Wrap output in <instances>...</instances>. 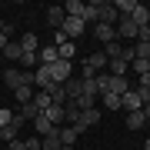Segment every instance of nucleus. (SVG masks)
Listing matches in <instances>:
<instances>
[{
    "label": "nucleus",
    "instance_id": "f257e3e1",
    "mask_svg": "<svg viewBox=\"0 0 150 150\" xmlns=\"http://www.w3.org/2000/svg\"><path fill=\"white\" fill-rule=\"evenodd\" d=\"M4 87H7V90L33 87V70H23V67H10V70H4Z\"/></svg>",
    "mask_w": 150,
    "mask_h": 150
},
{
    "label": "nucleus",
    "instance_id": "f03ea898",
    "mask_svg": "<svg viewBox=\"0 0 150 150\" xmlns=\"http://www.w3.org/2000/svg\"><path fill=\"white\" fill-rule=\"evenodd\" d=\"M120 13L113 10V0H97V23H110V27H117Z\"/></svg>",
    "mask_w": 150,
    "mask_h": 150
},
{
    "label": "nucleus",
    "instance_id": "7ed1b4c3",
    "mask_svg": "<svg viewBox=\"0 0 150 150\" xmlns=\"http://www.w3.org/2000/svg\"><path fill=\"white\" fill-rule=\"evenodd\" d=\"M33 87H40V90H50L54 87V70H50V64H40L33 70Z\"/></svg>",
    "mask_w": 150,
    "mask_h": 150
},
{
    "label": "nucleus",
    "instance_id": "20e7f679",
    "mask_svg": "<svg viewBox=\"0 0 150 150\" xmlns=\"http://www.w3.org/2000/svg\"><path fill=\"white\" fill-rule=\"evenodd\" d=\"M83 30H87V23L80 20V17H67V20H64V27H60V33H64L67 40H74V37H83Z\"/></svg>",
    "mask_w": 150,
    "mask_h": 150
},
{
    "label": "nucleus",
    "instance_id": "39448f33",
    "mask_svg": "<svg viewBox=\"0 0 150 150\" xmlns=\"http://www.w3.org/2000/svg\"><path fill=\"white\" fill-rule=\"evenodd\" d=\"M100 117H103V113L97 110V107H90V110L80 113V120H77V123H70V127H77V134H83V130H90L93 123H100Z\"/></svg>",
    "mask_w": 150,
    "mask_h": 150
},
{
    "label": "nucleus",
    "instance_id": "423d86ee",
    "mask_svg": "<svg viewBox=\"0 0 150 150\" xmlns=\"http://www.w3.org/2000/svg\"><path fill=\"white\" fill-rule=\"evenodd\" d=\"M137 23L134 20H127V17H120L117 20V40H130V43H137Z\"/></svg>",
    "mask_w": 150,
    "mask_h": 150
},
{
    "label": "nucleus",
    "instance_id": "0eeeda50",
    "mask_svg": "<svg viewBox=\"0 0 150 150\" xmlns=\"http://www.w3.org/2000/svg\"><path fill=\"white\" fill-rule=\"evenodd\" d=\"M50 70H54V83H67L70 77H74L70 60H54V64H50Z\"/></svg>",
    "mask_w": 150,
    "mask_h": 150
},
{
    "label": "nucleus",
    "instance_id": "6e6552de",
    "mask_svg": "<svg viewBox=\"0 0 150 150\" xmlns=\"http://www.w3.org/2000/svg\"><path fill=\"white\" fill-rule=\"evenodd\" d=\"M93 37L100 43H113L117 40V27H110V23H93Z\"/></svg>",
    "mask_w": 150,
    "mask_h": 150
},
{
    "label": "nucleus",
    "instance_id": "1a4fd4ad",
    "mask_svg": "<svg viewBox=\"0 0 150 150\" xmlns=\"http://www.w3.org/2000/svg\"><path fill=\"white\" fill-rule=\"evenodd\" d=\"M127 90H130V80H127V77H110V80H107V90H103V93H117V97H123Z\"/></svg>",
    "mask_w": 150,
    "mask_h": 150
},
{
    "label": "nucleus",
    "instance_id": "9d476101",
    "mask_svg": "<svg viewBox=\"0 0 150 150\" xmlns=\"http://www.w3.org/2000/svg\"><path fill=\"white\" fill-rule=\"evenodd\" d=\"M83 67H90L93 74H100V70H107V54H103V50H97V54H90L83 60Z\"/></svg>",
    "mask_w": 150,
    "mask_h": 150
},
{
    "label": "nucleus",
    "instance_id": "9b49d317",
    "mask_svg": "<svg viewBox=\"0 0 150 150\" xmlns=\"http://www.w3.org/2000/svg\"><path fill=\"white\" fill-rule=\"evenodd\" d=\"M127 20H134L137 27H150V10H147L144 4H137V7H134V13H130Z\"/></svg>",
    "mask_w": 150,
    "mask_h": 150
},
{
    "label": "nucleus",
    "instance_id": "f8f14e48",
    "mask_svg": "<svg viewBox=\"0 0 150 150\" xmlns=\"http://www.w3.org/2000/svg\"><path fill=\"white\" fill-rule=\"evenodd\" d=\"M64 144H60V127L57 130H50L47 137H40V150H60Z\"/></svg>",
    "mask_w": 150,
    "mask_h": 150
},
{
    "label": "nucleus",
    "instance_id": "ddd939ff",
    "mask_svg": "<svg viewBox=\"0 0 150 150\" xmlns=\"http://www.w3.org/2000/svg\"><path fill=\"white\" fill-rule=\"evenodd\" d=\"M64 20H67L64 7H50V10H47V23H50L54 30H60V27H64Z\"/></svg>",
    "mask_w": 150,
    "mask_h": 150
},
{
    "label": "nucleus",
    "instance_id": "4468645a",
    "mask_svg": "<svg viewBox=\"0 0 150 150\" xmlns=\"http://www.w3.org/2000/svg\"><path fill=\"white\" fill-rule=\"evenodd\" d=\"M120 103H123V110H127V113H130V110H140V107H144V103H140V97H137V90H134V87H130V90H127V93L120 97Z\"/></svg>",
    "mask_w": 150,
    "mask_h": 150
},
{
    "label": "nucleus",
    "instance_id": "2eb2a0df",
    "mask_svg": "<svg viewBox=\"0 0 150 150\" xmlns=\"http://www.w3.org/2000/svg\"><path fill=\"white\" fill-rule=\"evenodd\" d=\"M37 60H40V64H54V60H60V54H57L54 43H43V47L37 50Z\"/></svg>",
    "mask_w": 150,
    "mask_h": 150
},
{
    "label": "nucleus",
    "instance_id": "dca6fc26",
    "mask_svg": "<svg viewBox=\"0 0 150 150\" xmlns=\"http://www.w3.org/2000/svg\"><path fill=\"white\" fill-rule=\"evenodd\" d=\"M20 57H23V47H20V40H10L4 47V60H13V64H20Z\"/></svg>",
    "mask_w": 150,
    "mask_h": 150
},
{
    "label": "nucleus",
    "instance_id": "f3484780",
    "mask_svg": "<svg viewBox=\"0 0 150 150\" xmlns=\"http://www.w3.org/2000/svg\"><path fill=\"white\" fill-rule=\"evenodd\" d=\"M43 117H47L50 123H54V127H67V120H64V107H57V103L43 110Z\"/></svg>",
    "mask_w": 150,
    "mask_h": 150
},
{
    "label": "nucleus",
    "instance_id": "a211bd4d",
    "mask_svg": "<svg viewBox=\"0 0 150 150\" xmlns=\"http://www.w3.org/2000/svg\"><path fill=\"white\" fill-rule=\"evenodd\" d=\"M123 123H127V130H140V127H147V117H144V110H130Z\"/></svg>",
    "mask_w": 150,
    "mask_h": 150
},
{
    "label": "nucleus",
    "instance_id": "6ab92c4d",
    "mask_svg": "<svg viewBox=\"0 0 150 150\" xmlns=\"http://www.w3.org/2000/svg\"><path fill=\"white\" fill-rule=\"evenodd\" d=\"M20 47H23V54H37V50H40V37H37V33H23Z\"/></svg>",
    "mask_w": 150,
    "mask_h": 150
},
{
    "label": "nucleus",
    "instance_id": "aec40b11",
    "mask_svg": "<svg viewBox=\"0 0 150 150\" xmlns=\"http://www.w3.org/2000/svg\"><path fill=\"white\" fill-rule=\"evenodd\" d=\"M30 103H33L40 113L47 110V107H54V100H50V93H47V90H33V100H30Z\"/></svg>",
    "mask_w": 150,
    "mask_h": 150
},
{
    "label": "nucleus",
    "instance_id": "412c9836",
    "mask_svg": "<svg viewBox=\"0 0 150 150\" xmlns=\"http://www.w3.org/2000/svg\"><path fill=\"white\" fill-rule=\"evenodd\" d=\"M77 140H80V134H77V127H60V144H67V147H77Z\"/></svg>",
    "mask_w": 150,
    "mask_h": 150
},
{
    "label": "nucleus",
    "instance_id": "4be33fe9",
    "mask_svg": "<svg viewBox=\"0 0 150 150\" xmlns=\"http://www.w3.org/2000/svg\"><path fill=\"white\" fill-rule=\"evenodd\" d=\"M47 93H50V100H54L57 107H64V103L70 100V97H67V90H64V87H60V83H54V87H50Z\"/></svg>",
    "mask_w": 150,
    "mask_h": 150
},
{
    "label": "nucleus",
    "instance_id": "5701e85b",
    "mask_svg": "<svg viewBox=\"0 0 150 150\" xmlns=\"http://www.w3.org/2000/svg\"><path fill=\"white\" fill-rule=\"evenodd\" d=\"M33 130H37V137H47L50 130H57V127H54V123H50V120H47V117H43V113H40V117L33 120Z\"/></svg>",
    "mask_w": 150,
    "mask_h": 150
},
{
    "label": "nucleus",
    "instance_id": "b1692460",
    "mask_svg": "<svg viewBox=\"0 0 150 150\" xmlns=\"http://www.w3.org/2000/svg\"><path fill=\"white\" fill-rule=\"evenodd\" d=\"M74 103H77V110H90V107H97V97H87V93H80V97H74Z\"/></svg>",
    "mask_w": 150,
    "mask_h": 150
},
{
    "label": "nucleus",
    "instance_id": "393cba45",
    "mask_svg": "<svg viewBox=\"0 0 150 150\" xmlns=\"http://www.w3.org/2000/svg\"><path fill=\"white\" fill-rule=\"evenodd\" d=\"M100 97H103V110H123V103H120L117 93H100Z\"/></svg>",
    "mask_w": 150,
    "mask_h": 150
},
{
    "label": "nucleus",
    "instance_id": "a878e982",
    "mask_svg": "<svg viewBox=\"0 0 150 150\" xmlns=\"http://www.w3.org/2000/svg\"><path fill=\"white\" fill-rule=\"evenodd\" d=\"M80 20H83V23H97V0H93V4H83Z\"/></svg>",
    "mask_w": 150,
    "mask_h": 150
},
{
    "label": "nucleus",
    "instance_id": "bb28decb",
    "mask_svg": "<svg viewBox=\"0 0 150 150\" xmlns=\"http://www.w3.org/2000/svg\"><path fill=\"white\" fill-rule=\"evenodd\" d=\"M57 54H60V60H74V54H77V47H74V40H67V43H60V47H57Z\"/></svg>",
    "mask_w": 150,
    "mask_h": 150
},
{
    "label": "nucleus",
    "instance_id": "cd10ccee",
    "mask_svg": "<svg viewBox=\"0 0 150 150\" xmlns=\"http://www.w3.org/2000/svg\"><path fill=\"white\" fill-rule=\"evenodd\" d=\"M17 134H20V127H17V123L10 120V127H4V130H0V140H7V144H13V140H17Z\"/></svg>",
    "mask_w": 150,
    "mask_h": 150
},
{
    "label": "nucleus",
    "instance_id": "c85d7f7f",
    "mask_svg": "<svg viewBox=\"0 0 150 150\" xmlns=\"http://www.w3.org/2000/svg\"><path fill=\"white\" fill-rule=\"evenodd\" d=\"M13 97H17V103L23 107V103L33 100V87H20V90H13Z\"/></svg>",
    "mask_w": 150,
    "mask_h": 150
},
{
    "label": "nucleus",
    "instance_id": "c756f323",
    "mask_svg": "<svg viewBox=\"0 0 150 150\" xmlns=\"http://www.w3.org/2000/svg\"><path fill=\"white\" fill-rule=\"evenodd\" d=\"M103 54H107V60H117V57H123V43H120V40L107 43V50H103Z\"/></svg>",
    "mask_w": 150,
    "mask_h": 150
},
{
    "label": "nucleus",
    "instance_id": "7c9ffc66",
    "mask_svg": "<svg viewBox=\"0 0 150 150\" xmlns=\"http://www.w3.org/2000/svg\"><path fill=\"white\" fill-rule=\"evenodd\" d=\"M20 64H23V70H37V67H40V60H37V54H23V57H20Z\"/></svg>",
    "mask_w": 150,
    "mask_h": 150
},
{
    "label": "nucleus",
    "instance_id": "2f4dec72",
    "mask_svg": "<svg viewBox=\"0 0 150 150\" xmlns=\"http://www.w3.org/2000/svg\"><path fill=\"white\" fill-rule=\"evenodd\" d=\"M130 67H134V74H137V77L150 74V60H134V64H130Z\"/></svg>",
    "mask_w": 150,
    "mask_h": 150
},
{
    "label": "nucleus",
    "instance_id": "473e14b6",
    "mask_svg": "<svg viewBox=\"0 0 150 150\" xmlns=\"http://www.w3.org/2000/svg\"><path fill=\"white\" fill-rule=\"evenodd\" d=\"M10 120H13V110L0 107V130H4V127H10Z\"/></svg>",
    "mask_w": 150,
    "mask_h": 150
},
{
    "label": "nucleus",
    "instance_id": "72a5a7b5",
    "mask_svg": "<svg viewBox=\"0 0 150 150\" xmlns=\"http://www.w3.org/2000/svg\"><path fill=\"white\" fill-rule=\"evenodd\" d=\"M27 150H40V137H27Z\"/></svg>",
    "mask_w": 150,
    "mask_h": 150
},
{
    "label": "nucleus",
    "instance_id": "f704fd0d",
    "mask_svg": "<svg viewBox=\"0 0 150 150\" xmlns=\"http://www.w3.org/2000/svg\"><path fill=\"white\" fill-rule=\"evenodd\" d=\"M10 150H27V140H13V144H10Z\"/></svg>",
    "mask_w": 150,
    "mask_h": 150
},
{
    "label": "nucleus",
    "instance_id": "c9c22d12",
    "mask_svg": "<svg viewBox=\"0 0 150 150\" xmlns=\"http://www.w3.org/2000/svg\"><path fill=\"white\" fill-rule=\"evenodd\" d=\"M60 150H77V147H67V144H64V147H60Z\"/></svg>",
    "mask_w": 150,
    "mask_h": 150
},
{
    "label": "nucleus",
    "instance_id": "e433bc0d",
    "mask_svg": "<svg viewBox=\"0 0 150 150\" xmlns=\"http://www.w3.org/2000/svg\"><path fill=\"white\" fill-rule=\"evenodd\" d=\"M144 150H150V140H147V144H144Z\"/></svg>",
    "mask_w": 150,
    "mask_h": 150
},
{
    "label": "nucleus",
    "instance_id": "4c0bfd02",
    "mask_svg": "<svg viewBox=\"0 0 150 150\" xmlns=\"http://www.w3.org/2000/svg\"><path fill=\"white\" fill-rule=\"evenodd\" d=\"M0 60H4V54H0Z\"/></svg>",
    "mask_w": 150,
    "mask_h": 150
},
{
    "label": "nucleus",
    "instance_id": "58836bf2",
    "mask_svg": "<svg viewBox=\"0 0 150 150\" xmlns=\"http://www.w3.org/2000/svg\"><path fill=\"white\" fill-rule=\"evenodd\" d=\"M147 127H150V120H147Z\"/></svg>",
    "mask_w": 150,
    "mask_h": 150
}]
</instances>
